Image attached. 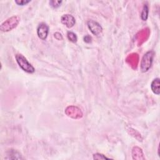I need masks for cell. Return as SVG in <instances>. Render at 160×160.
<instances>
[{"label": "cell", "instance_id": "cell-1", "mask_svg": "<svg viewBox=\"0 0 160 160\" xmlns=\"http://www.w3.org/2000/svg\"><path fill=\"white\" fill-rule=\"evenodd\" d=\"M154 56V52L153 51H149L144 54L140 64L141 71L142 72H147L150 69L153 61Z\"/></svg>", "mask_w": 160, "mask_h": 160}, {"label": "cell", "instance_id": "cell-2", "mask_svg": "<svg viewBox=\"0 0 160 160\" xmlns=\"http://www.w3.org/2000/svg\"><path fill=\"white\" fill-rule=\"evenodd\" d=\"M15 58L19 67L25 72L28 73H33L35 71L34 68L30 62H29V61L23 55L17 54L15 56Z\"/></svg>", "mask_w": 160, "mask_h": 160}, {"label": "cell", "instance_id": "cell-3", "mask_svg": "<svg viewBox=\"0 0 160 160\" xmlns=\"http://www.w3.org/2000/svg\"><path fill=\"white\" fill-rule=\"evenodd\" d=\"M20 21V18L18 16H13L5 21H4L0 26L1 31L3 32L9 31L15 28Z\"/></svg>", "mask_w": 160, "mask_h": 160}, {"label": "cell", "instance_id": "cell-4", "mask_svg": "<svg viewBox=\"0 0 160 160\" xmlns=\"http://www.w3.org/2000/svg\"><path fill=\"white\" fill-rule=\"evenodd\" d=\"M65 113L68 116L72 119H80L82 117V112L77 106H69L65 109Z\"/></svg>", "mask_w": 160, "mask_h": 160}, {"label": "cell", "instance_id": "cell-5", "mask_svg": "<svg viewBox=\"0 0 160 160\" xmlns=\"http://www.w3.org/2000/svg\"><path fill=\"white\" fill-rule=\"evenodd\" d=\"M87 24L89 29L92 32V34L96 36H99L102 31V28L101 26L96 21H94L93 20H89L88 21Z\"/></svg>", "mask_w": 160, "mask_h": 160}, {"label": "cell", "instance_id": "cell-6", "mask_svg": "<svg viewBox=\"0 0 160 160\" xmlns=\"http://www.w3.org/2000/svg\"><path fill=\"white\" fill-rule=\"evenodd\" d=\"M48 32H49L48 26L44 22H41V24H39L37 29V34L38 37L42 40H45L48 36Z\"/></svg>", "mask_w": 160, "mask_h": 160}, {"label": "cell", "instance_id": "cell-7", "mask_svg": "<svg viewBox=\"0 0 160 160\" xmlns=\"http://www.w3.org/2000/svg\"><path fill=\"white\" fill-rule=\"evenodd\" d=\"M61 21L64 25H65L66 27L69 28L74 26V25L76 23V20L74 16L69 14L62 15L61 18Z\"/></svg>", "mask_w": 160, "mask_h": 160}, {"label": "cell", "instance_id": "cell-8", "mask_svg": "<svg viewBox=\"0 0 160 160\" xmlns=\"http://www.w3.org/2000/svg\"><path fill=\"white\" fill-rule=\"evenodd\" d=\"M139 61V56L136 53H132L126 58V62L134 69L137 68Z\"/></svg>", "mask_w": 160, "mask_h": 160}, {"label": "cell", "instance_id": "cell-9", "mask_svg": "<svg viewBox=\"0 0 160 160\" xmlns=\"http://www.w3.org/2000/svg\"><path fill=\"white\" fill-rule=\"evenodd\" d=\"M149 29H144L142 31H139L136 36V40L138 41V44H141L144 41H146V39L148 38L149 36Z\"/></svg>", "mask_w": 160, "mask_h": 160}, {"label": "cell", "instance_id": "cell-10", "mask_svg": "<svg viewBox=\"0 0 160 160\" xmlns=\"http://www.w3.org/2000/svg\"><path fill=\"white\" fill-rule=\"evenodd\" d=\"M143 152L142 149L137 146H135L132 149V156L133 159H144V157L143 156Z\"/></svg>", "mask_w": 160, "mask_h": 160}, {"label": "cell", "instance_id": "cell-11", "mask_svg": "<svg viewBox=\"0 0 160 160\" xmlns=\"http://www.w3.org/2000/svg\"><path fill=\"white\" fill-rule=\"evenodd\" d=\"M151 88L152 91L157 94L159 95L160 93V79L159 78H156L154 79L151 84Z\"/></svg>", "mask_w": 160, "mask_h": 160}, {"label": "cell", "instance_id": "cell-12", "mask_svg": "<svg viewBox=\"0 0 160 160\" xmlns=\"http://www.w3.org/2000/svg\"><path fill=\"white\" fill-rule=\"evenodd\" d=\"M8 157H6L5 158L6 159H22V158L21 157V154L15 151V150H13V149H11L9 150L8 152Z\"/></svg>", "mask_w": 160, "mask_h": 160}, {"label": "cell", "instance_id": "cell-13", "mask_svg": "<svg viewBox=\"0 0 160 160\" xmlns=\"http://www.w3.org/2000/svg\"><path fill=\"white\" fill-rule=\"evenodd\" d=\"M148 12H149V8L148 4H145L143 6L141 14V18L142 21H146L148 17Z\"/></svg>", "mask_w": 160, "mask_h": 160}, {"label": "cell", "instance_id": "cell-14", "mask_svg": "<svg viewBox=\"0 0 160 160\" xmlns=\"http://www.w3.org/2000/svg\"><path fill=\"white\" fill-rule=\"evenodd\" d=\"M67 37H68V39L72 42H76L78 40L76 34L72 31H68L67 32Z\"/></svg>", "mask_w": 160, "mask_h": 160}, {"label": "cell", "instance_id": "cell-15", "mask_svg": "<svg viewBox=\"0 0 160 160\" xmlns=\"http://www.w3.org/2000/svg\"><path fill=\"white\" fill-rule=\"evenodd\" d=\"M61 2H62V1H54V0H52V1H49V4L53 8H57L60 6Z\"/></svg>", "mask_w": 160, "mask_h": 160}, {"label": "cell", "instance_id": "cell-16", "mask_svg": "<svg viewBox=\"0 0 160 160\" xmlns=\"http://www.w3.org/2000/svg\"><path fill=\"white\" fill-rule=\"evenodd\" d=\"M93 159H109V158L106 157L104 154H102L100 153L94 154Z\"/></svg>", "mask_w": 160, "mask_h": 160}, {"label": "cell", "instance_id": "cell-17", "mask_svg": "<svg viewBox=\"0 0 160 160\" xmlns=\"http://www.w3.org/2000/svg\"><path fill=\"white\" fill-rule=\"evenodd\" d=\"M31 2L29 0H16L15 2L19 6H24Z\"/></svg>", "mask_w": 160, "mask_h": 160}, {"label": "cell", "instance_id": "cell-18", "mask_svg": "<svg viewBox=\"0 0 160 160\" xmlns=\"http://www.w3.org/2000/svg\"><path fill=\"white\" fill-rule=\"evenodd\" d=\"M83 39H84V41L86 43H89L92 41V38L89 35H86L85 36H84Z\"/></svg>", "mask_w": 160, "mask_h": 160}, {"label": "cell", "instance_id": "cell-19", "mask_svg": "<svg viewBox=\"0 0 160 160\" xmlns=\"http://www.w3.org/2000/svg\"><path fill=\"white\" fill-rule=\"evenodd\" d=\"M54 37H55L58 40H60V39H62V35H61L59 32H56V33L54 34Z\"/></svg>", "mask_w": 160, "mask_h": 160}]
</instances>
